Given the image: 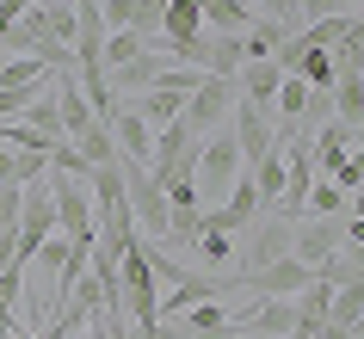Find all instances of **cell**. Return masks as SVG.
<instances>
[{"label":"cell","instance_id":"1","mask_svg":"<svg viewBox=\"0 0 364 339\" xmlns=\"http://www.w3.org/2000/svg\"><path fill=\"white\" fill-rule=\"evenodd\" d=\"M235 179H241V149H235V136L210 130L204 142H198V204L216 210L235 191Z\"/></svg>","mask_w":364,"mask_h":339},{"label":"cell","instance_id":"2","mask_svg":"<svg viewBox=\"0 0 364 339\" xmlns=\"http://www.w3.org/2000/svg\"><path fill=\"white\" fill-rule=\"evenodd\" d=\"M43 185H50V204H56V235L62 241H93V191H87V179L43 173Z\"/></svg>","mask_w":364,"mask_h":339},{"label":"cell","instance_id":"3","mask_svg":"<svg viewBox=\"0 0 364 339\" xmlns=\"http://www.w3.org/2000/svg\"><path fill=\"white\" fill-rule=\"evenodd\" d=\"M235 105H241L235 80H216V75H204V80L192 87V93H186V117H179V124H186V130H192L198 142H204L210 130H223V117H229Z\"/></svg>","mask_w":364,"mask_h":339},{"label":"cell","instance_id":"4","mask_svg":"<svg viewBox=\"0 0 364 339\" xmlns=\"http://www.w3.org/2000/svg\"><path fill=\"white\" fill-rule=\"evenodd\" d=\"M223 296H241V290H235V278H216V271H186L173 290H161V296H154V321H173V315H186V308H198V302H223Z\"/></svg>","mask_w":364,"mask_h":339},{"label":"cell","instance_id":"5","mask_svg":"<svg viewBox=\"0 0 364 339\" xmlns=\"http://www.w3.org/2000/svg\"><path fill=\"white\" fill-rule=\"evenodd\" d=\"M309 278L315 271L303 259H278V265H259V271H235V290L241 296H296Z\"/></svg>","mask_w":364,"mask_h":339},{"label":"cell","instance_id":"6","mask_svg":"<svg viewBox=\"0 0 364 339\" xmlns=\"http://www.w3.org/2000/svg\"><path fill=\"white\" fill-rule=\"evenodd\" d=\"M235 149H241V173H253L259 161H266L272 136H278V124H272V112H253V105H235Z\"/></svg>","mask_w":364,"mask_h":339},{"label":"cell","instance_id":"7","mask_svg":"<svg viewBox=\"0 0 364 339\" xmlns=\"http://www.w3.org/2000/svg\"><path fill=\"white\" fill-rule=\"evenodd\" d=\"M105 130H112V142H117V161H136V167H149V154H154V130L136 117V105H124V99H117V112L105 117Z\"/></svg>","mask_w":364,"mask_h":339},{"label":"cell","instance_id":"8","mask_svg":"<svg viewBox=\"0 0 364 339\" xmlns=\"http://www.w3.org/2000/svg\"><path fill=\"white\" fill-rule=\"evenodd\" d=\"M253 235H247V265L241 271H259V265H278V259H290V222H247Z\"/></svg>","mask_w":364,"mask_h":339},{"label":"cell","instance_id":"9","mask_svg":"<svg viewBox=\"0 0 364 339\" xmlns=\"http://www.w3.org/2000/svg\"><path fill=\"white\" fill-rule=\"evenodd\" d=\"M167 68H173L167 56L142 50V56H130L124 68H112V75H105V87H112V99H117V93H149V87H154L161 75H167Z\"/></svg>","mask_w":364,"mask_h":339},{"label":"cell","instance_id":"10","mask_svg":"<svg viewBox=\"0 0 364 339\" xmlns=\"http://www.w3.org/2000/svg\"><path fill=\"white\" fill-rule=\"evenodd\" d=\"M192 253L204 265H229V253H235V228L216 216V210H204V222H198V235H192Z\"/></svg>","mask_w":364,"mask_h":339},{"label":"cell","instance_id":"11","mask_svg":"<svg viewBox=\"0 0 364 339\" xmlns=\"http://www.w3.org/2000/svg\"><path fill=\"white\" fill-rule=\"evenodd\" d=\"M352 31H364L358 25V13H333V19H315V25H303L296 38H303V50H340Z\"/></svg>","mask_w":364,"mask_h":339},{"label":"cell","instance_id":"12","mask_svg":"<svg viewBox=\"0 0 364 339\" xmlns=\"http://www.w3.org/2000/svg\"><path fill=\"white\" fill-rule=\"evenodd\" d=\"M198 19L210 25V31H229V38H241L253 25V6L247 0H198Z\"/></svg>","mask_w":364,"mask_h":339},{"label":"cell","instance_id":"13","mask_svg":"<svg viewBox=\"0 0 364 339\" xmlns=\"http://www.w3.org/2000/svg\"><path fill=\"white\" fill-rule=\"evenodd\" d=\"M358 315H364V284H346L327 296V327L321 333H358Z\"/></svg>","mask_w":364,"mask_h":339},{"label":"cell","instance_id":"14","mask_svg":"<svg viewBox=\"0 0 364 339\" xmlns=\"http://www.w3.org/2000/svg\"><path fill=\"white\" fill-rule=\"evenodd\" d=\"M38 19H43V38L56 50H75V0H38Z\"/></svg>","mask_w":364,"mask_h":339},{"label":"cell","instance_id":"15","mask_svg":"<svg viewBox=\"0 0 364 339\" xmlns=\"http://www.w3.org/2000/svg\"><path fill=\"white\" fill-rule=\"evenodd\" d=\"M19 124H25V130H38L43 142H62V117H56V93H50V80H43L38 99L19 112Z\"/></svg>","mask_w":364,"mask_h":339},{"label":"cell","instance_id":"16","mask_svg":"<svg viewBox=\"0 0 364 339\" xmlns=\"http://www.w3.org/2000/svg\"><path fill=\"white\" fill-rule=\"evenodd\" d=\"M247 179H253V191H259V204H278V191H284V142H278V136H272L266 161H259Z\"/></svg>","mask_w":364,"mask_h":339},{"label":"cell","instance_id":"17","mask_svg":"<svg viewBox=\"0 0 364 339\" xmlns=\"http://www.w3.org/2000/svg\"><path fill=\"white\" fill-rule=\"evenodd\" d=\"M309 93H315V87H303L296 75H284V80H278V99H272V112H278V130H296V124H303Z\"/></svg>","mask_w":364,"mask_h":339},{"label":"cell","instance_id":"18","mask_svg":"<svg viewBox=\"0 0 364 339\" xmlns=\"http://www.w3.org/2000/svg\"><path fill=\"white\" fill-rule=\"evenodd\" d=\"M192 149H198V136L186 130V124H167V130H154V154H149V173L173 167L179 154H192Z\"/></svg>","mask_w":364,"mask_h":339},{"label":"cell","instance_id":"19","mask_svg":"<svg viewBox=\"0 0 364 339\" xmlns=\"http://www.w3.org/2000/svg\"><path fill=\"white\" fill-rule=\"evenodd\" d=\"M75 154L87 161V167H112V161H117V142H112V130H105V124H93V130L75 136Z\"/></svg>","mask_w":364,"mask_h":339},{"label":"cell","instance_id":"20","mask_svg":"<svg viewBox=\"0 0 364 339\" xmlns=\"http://www.w3.org/2000/svg\"><path fill=\"white\" fill-rule=\"evenodd\" d=\"M142 50H149V43L136 38V31H105V43H99V68L112 75V68H124V62L142 56Z\"/></svg>","mask_w":364,"mask_h":339},{"label":"cell","instance_id":"21","mask_svg":"<svg viewBox=\"0 0 364 339\" xmlns=\"http://www.w3.org/2000/svg\"><path fill=\"white\" fill-rule=\"evenodd\" d=\"M346 204H352V198H346L333 179H315V185H309V198H303V216H340Z\"/></svg>","mask_w":364,"mask_h":339},{"label":"cell","instance_id":"22","mask_svg":"<svg viewBox=\"0 0 364 339\" xmlns=\"http://www.w3.org/2000/svg\"><path fill=\"white\" fill-rule=\"evenodd\" d=\"M296 80L315 87V93H333V56H327V50H309V56L296 62Z\"/></svg>","mask_w":364,"mask_h":339},{"label":"cell","instance_id":"23","mask_svg":"<svg viewBox=\"0 0 364 339\" xmlns=\"http://www.w3.org/2000/svg\"><path fill=\"white\" fill-rule=\"evenodd\" d=\"M38 80H50V68H43L38 56H13V62H0V87H38Z\"/></svg>","mask_w":364,"mask_h":339},{"label":"cell","instance_id":"24","mask_svg":"<svg viewBox=\"0 0 364 339\" xmlns=\"http://www.w3.org/2000/svg\"><path fill=\"white\" fill-rule=\"evenodd\" d=\"M327 179H333V185H340L346 198L358 204V191H364V161H358V154H346V161H340V167H333V173H327Z\"/></svg>","mask_w":364,"mask_h":339},{"label":"cell","instance_id":"25","mask_svg":"<svg viewBox=\"0 0 364 339\" xmlns=\"http://www.w3.org/2000/svg\"><path fill=\"white\" fill-rule=\"evenodd\" d=\"M340 13V0H296V19L303 25H315V19H333Z\"/></svg>","mask_w":364,"mask_h":339},{"label":"cell","instance_id":"26","mask_svg":"<svg viewBox=\"0 0 364 339\" xmlns=\"http://www.w3.org/2000/svg\"><path fill=\"white\" fill-rule=\"evenodd\" d=\"M117 327H124V321H93V327H80V333H75V339H112V333H117Z\"/></svg>","mask_w":364,"mask_h":339},{"label":"cell","instance_id":"27","mask_svg":"<svg viewBox=\"0 0 364 339\" xmlns=\"http://www.w3.org/2000/svg\"><path fill=\"white\" fill-rule=\"evenodd\" d=\"M321 339H358V333H321Z\"/></svg>","mask_w":364,"mask_h":339}]
</instances>
